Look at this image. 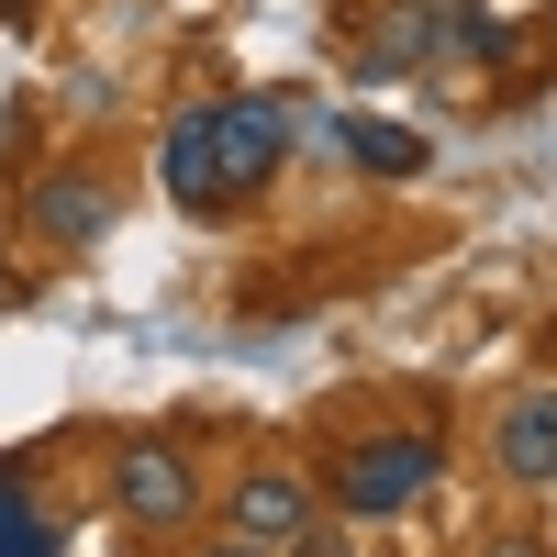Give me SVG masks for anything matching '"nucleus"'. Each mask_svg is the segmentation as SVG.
<instances>
[{
	"mask_svg": "<svg viewBox=\"0 0 557 557\" xmlns=\"http://www.w3.org/2000/svg\"><path fill=\"white\" fill-rule=\"evenodd\" d=\"M34 235H45V246H101V235H112V190H101L89 168L34 178Z\"/></svg>",
	"mask_w": 557,
	"mask_h": 557,
	"instance_id": "obj_4",
	"label": "nucleus"
},
{
	"mask_svg": "<svg viewBox=\"0 0 557 557\" xmlns=\"http://www.w3.org/2000/svg\"><path fill=\"white\" fill-rule=\"evenodd\" d=\"M212 557H278V546H246V535H235V546H212Z\"/></svg>",
	"mask_w": 557,
	"mask_h": 557,
	"instance_id": "obj_10",
	"label": "nucleus"
},
{
	"mask_svg": "<svg viewBox=\"0 0 557 557\" xmlns=\"http://www.w3.org/2000/svg\"><path fill=\"white\" fill-rule=\"evenodd\" d=\"M112 502H123V524H146V535L190 524V457H178L168 435H134L112 457Z\"/></svg>",
	"mask_w": 557,
	"mask_h": 557,
	"instance_id": "obj_3",
	"label": "nucleus"
},
{
	"mask_svg": "<svg viewBox=\"0 0 557 557\" xmlns=\"http://www.w3.org/2000/svg\"><path fill=\"white\" fill-rule=\"evenodd\" d=\"M491 557H546V546H491Z\"/></svg>",
	"mask_w": 557,
	"mask_h": 557,
	"instance_id": "obj_11",
	"label": "nucleus"
},
{
	"mask_svg": "<svg viewBox=\"0 0 557 557\" xmlns=\"http://www.w3.org/2000/svg\"><path fill=\"white\" fill-rule=\"evenodd\" d=\"M301 524H312V491H301L290 469H257V480L235 491V535H246V546H278V557H290Z\"/></svg>",
	"mask_w": 557,
	"mask_h": 557,
	"instance_id": "obj_5",
	"label": "nucleus"
},
{
	"mask_svg": "<svg viewBox=\"0 0 557 557\" xmlns=\"http://www.w3.org/2000/svg\"><path fill=\"white\" fill-rule=\"evenodd\" d=\"M278 168H290V112L278 101H201V112H178L157 134V178H168V201H190V212H235Z\"/></svg>",
	"mask_w": 557,
	"mask_h": 557,
	"instance_id": "obj_1",
	"label": "nucleus"
},
{
	"mask_svg": "<svg viewBox=\"0 0 557 557\" xmlns=\"http://www.w3.org/2000/svg\"><path fill=\"white\" fill-rule=\"evenodd\" d=\"M435 469H446L435 435H368V446L335 457V502L357 524H391V513H412V502L435 491Z\"/></svg>",
	"mask_w": 557,
	"mask_h": 557,
	"instance_id": "obj_2",
	"label": "nucleus"
},
{
	"mask_svg": "<svg viewBox=\"0 0 557 557\" xmlns=\"http://www.w3.org/2000/svg\"><path fill=\"white\" fill-rule=\"evenodd\" d=\"M0 557H67V546H57V524H45L34 502L12 491V469H0Z\"/></svg>",
	"mask_w": 557,
	"mask_h": 557,
	"instance_id": "obj_8",
	"label": "nucleus"
},
{
	"mask_svg": "<svg viewBox=\"0 0 557 557\" xmlns=\"http://www.w3.org/2000/svg\"><path fill=\"white\" fill-rule=\"evenodd\" d=\"M290 557H357V546H346L335 524H301V535H290Z\"/></svg>",
	"mask_w": 557,
	"mask_h": 557,
	"instance_id": "obj_9",
	"label": "nucleus"
},
{
	"mask_svg": "<svg viewBox=\"0 0 557 557\" xmlns=\"http://www.w3.org/2000/svg\"><path fill=\"white\" fill-rule=\"evenodd\" d=\"M491 457H502V469H513V480H557V391H524L513 412H502Z\"/></svg>",
	"mask_w": 557,
	"mask_h": 557,
	"instance_id": "obj_6",
	"label": "nucleus"
},
{
	"mask_svg": "<svg viewBox=\"0 0 557 557\" xmlns=\"http://www.w3.org/2000/svg\"><path fill=\"white\" fill-rule=\"evenodd\" d=\"M346 157H357L368 178H424V168H435L424 134H412V123H380V112H357V123H346Z\"/></svg>",
	"mask_w": 557,
	"mask_h": 557,
	"instance_id": "obj_7",
	"label": "nucleus"
}]
</instances>
